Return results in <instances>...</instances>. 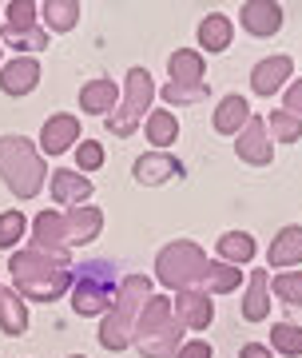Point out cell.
<instances>
[{
    "label": "cell",
    "instance_id": "cell-37",
    "mask_svg": "<svg viewBox=\"0 0 302 358\" xmlns=\"http://www.w3.org/2000/svg\"><path fill=\"white\" fill-rule=\"evenodd\" d=\"M211 343H203V338H191V343H179L175 358H211Z\"/></svg>",
    "mask_w": 302,
    "mask_h": 358
},
{
    "label": "cell",
    "instance_id": "cell-39",
    "mask_svg": "<svg viewBox=\"0 0 302 358\" xmlns=\"http://www.w3.org/2000/svg\"><path fill=\"white\" fill-rule=\"evenodd\" d=\"M239 358H275V350L271 346H259V343H247L239 350Z\"/></svg>",
    "mask_w": 302,
    "mask_h": 358
},
{
    "label": "cell",
    "instance_id": "cell-15",
    "mask_svg": "<svg viewBox=\"0 0 302 358\" xmlns=\"http://www.w3.org/2000/svg\"><path fill=\"white\" fill-rule=\"evenodd\" d=\"M171 319H175V315H171V299H167V294H148V303H143L139 315H136V331H131V338L159 334Z\"/></svg>",
    "mask_w": 302,
    "mask_h": 358
},
{
    "label": "cell",
    "instance_id": "cell-24",
    "mask_svg": "<svg viewBox=\"0 0 302 358\" xmlns=\"http://www.w3.org/2000/svg\"><path fill=\"white\" fill-rule=\"evenodd\" d=\"M0 331L13 338L28 331V307L16 291H0Z\"/></svg>",
    "mask_w": 302,
    "mask_h": 358
},
{
    "label": "cell",
    "instance_id": "cell-38",
    "mask_svg": "<svg viewBox=\"0 0 302 358\" xmlns=\"http://www.w3.org/2000/svg\"><path fill=\"white\" fill-rule=\"evenodd\" d=\"M282 112H290V115L302 120V80H294V84L287 88V108H282Z\"/></svg>",
    "mask_w": 302,
    "mask_h": 358
},
{
    "label": "cell",
    "instance_id": "cell-1",
    "mask_svg": "<svg viewBox=\"0 0 302 358\" xmlns=\"http://www.w3.org/2000/svg\"><path fill=\"white\" fill-rule=\"evenodd\" d=\"M8 271H13V279H16V294L20 299H32V303H52V299H60L72 287L68 263H60L48 251H36V247L16 251L8 259Z\"/></svg>",
    "mask_w": 302,
    "mask_h": 358
},
{
    "label": "cell",
    "instance_id": "cell-4",
    "mask_svg": "<svg viewBox=\"0 0 302 358\" xmlns=\"http://www.w3.org/2000/svg\"><path fill=\"white\" fill-rule=\"evenodd\" d=\"M207 263L211 259L203 255V247H195L191 239H179V243H167L159 251L155 279L171 291H195V282H203V275H207Z\"/></svg>",
    "mask_w": 302,
    "mask_h": 358
},
{
    "label": "cell",
    "instance_id": "cell-22",
    "mask_svg": "<svg viewBox=\"0 0 302 358\" xmlns=\"http://www.w3.org/2000/svg\"><path fill=\"white\" fill-rule=\"evenodd\" d=\"M215 247H219V259H223L226 267H243V263H251L254 251H259L247 231H226V235H223Z\"/></svg>",
    "mask_w": 302,
    "mask_h": 358
},
{
    "label": "cell",
    "instance_id": "cell-20",
    "mask_svg": "<svg viewBox=\"0 0 302 358\" xmlns=\"http://www.w3.org/2000/svg\"><path fill=\"white\" fill-rule=\"evenodd\" d=\"M271 279H266V271H251V279H247V299H243V319L247 322H263L271 315Z\"/></svg>",
    "mask_w": 302,
    "mask_h": 358
},
{
    "label": "cell",
    "instance_id": "cell-27",
    "mask_svg": "<svg viewBox=\"0 0 302 358\" xmlns=\"http://www.w3.org/2000/svg\"><path fill=\"white\" fill-rule=\"evenodd\" d=\"M175 140H179V120H175V112H151V115H148V143H155V148L164 152V148H171Z\"/></svg>",
    "mask_w": 302,
    "mask_h": 358
},
{
    "label": "cell",
    "instance_id": "cell-25",
    "mask_svg": "<svg viewBox=\"0 0 302 358\" xmlns=\"http://www.w3.org/2000/svg\"><path fill=\"white\" fill-rule=\"evenodd\" d=\"M40 20H44V32H68V28H76V20H80V4L76 0H48L44 8H40Z\"/></svg>",
    "mask_w": 302,
    "mask_h": 358
},
{
    "label": "cell",
    "instance_id": "cell-12",
    "mask_svg": "<svg viewBox=\"0 0 302 358\" xmlns=\"http://www.w3.org/2000/svg\"><path fill=\"white\" fill-rule=\"evenodd\" d=\"M40 84V64L36 56H16L13 64L0 68V88L8 96H28V92Z\"/></svg>",
    "mask_w": 302,
    "mask_h": 358
},
{
    "label": "cell",
    "instance_id": "cell-28",
    "mask_svg": "<svg viewBox=\"0 0 302 358\" xmlns=\"http://www.w3.org/2000/svg\"><path fill=\"white\" fill-rule=\"evenodd\" d=\"M203 282H207V294H231L243 282V271L239 267H226V263H207Z\"/></svg>",
    "mask_w": 302,
    "mask_h": 358
},
{
    "label": "cell",
    "instance_id": "cell-23",
    "mask_svg": "<svg viewBox=\"0 0 302 358\" xmlns=\"http://www.w3.org/2000/svg\"><path fill=\"white\" fill-rule=\"evenodd\" d=\"M231 36H235V28H231V20H226L223 13L203 16V24H199V48L226 52V48H231Z\"/></svg>",
    "mask_w": 302,
    "mask_h": 358
},
{
    "label": "cell",
    "instance_id": "cell-13",
    "mask_svg": "<svg viewBox=\"0 0 302 358\" xmlns=\"http://www.w3.org/2000/svg\"><path fill=\"white\" fill-rule=\"evenodd\" d=\"M72 143H80V120L76 115H52L48 124L40 128V148L48 155H60V152H68Z\"/></svg>",
    "mask_w": 302,
    "mask_h": 358
},
{
    "label": "cell",
    "instance_id": "cell-10",
    "mask_svg": "<svg viewBox=\"0 0 302 358\" xmlns=\"http://www.w3.org/2000/svg\"><path fill=\"white\" fill-rule=\"evenodd\" d=\"M100 227H103L100 207H72L64 215V247H80V243L100 239Z\"/></svg>",
    "mask_w": 302,
    "mask_h": 358
},
{
    "label": "cell",
    "instance_id": "cell-9",
    "mask_svg": "<svg viewBox=\"0 0 302 358\" xmlns=\"http://www.w3.org/2000/svg\"><path fill=\"white\" fill-rule=\"evenodd\" d=\"M32 247L56 255L60 263H72L68 247H64V215L60 211H40L36 215V223H32Z\"/></svg>",
    "mask_w": 302,
    "mask_h": 358
},
{
    "label": "cell",
    "instance_id": "cell-26",
    "mask_svg": "<svg viewBox=\"0 0 302 358\" xmlns=\"http://www.w3.org/2000/svg\"><path fill=\"white\" fill-rule=\"evenodd\" d=\"M167 68H171V80L175 84H203V56L199 52H191V48L171 52Z\"/></svg>",
    "mask_w": 302,
    "mask_h": 358
},
{
    "label": "cell",
    "instance_id": "cell-7",
    "mask_svg": "<svg viewBox=\"0 0 302 358\" xmlns=\"http://www.w3.org/2000/svg\"><path fill=\"white\" fill-rule=\"evenodd\" d=\"M171 315L179 319V327L187 331H207L215 319L211 294L207 291H179V299H171Z\"/></svg>",
    "mask_w": 302,
    "mask_h": 358
},
{
    "label": "cell",
    "instance_id": "cell-16",
    "mask_svg": "<svg viewBox=\"0 0 302 358\" xmlns=\"http://www.w3.org/2000/svg\"><path fill=\"white\" fill-rule=\"evenodd\" d=\"M171 176H183V164H179L175 155L148 152V155H139V159H136V179H139V183H148V187L167 183Z\"/></svg>",
    "mask_w": 302,
    "mask_h": 358
},
{
    "label": "cell",
    "instance_id": "cell-40",
    "mask_svg": "<svg viewBox=\"0 0 302 358\" xmlns=\"http://www.w3.org/2000/svg\"><path fill=\"white\" fill-rule=\"evenodd\" d=\"M72 358H84V355H72Z\"/></svg>",
    "mask_w": 302,
    "mask_h": 358
},
{
    "label": "cell",
    "instance_id": "cell-14",
    "mask_svg": "<svg viewBox=\"0 0 302 358\" xmlns=\"http://www.w3.org/2000/svg\"><path fill=\"white\" fill-rule=\"evenodd\" d=\"M290 72H294L290 56H266L263 64H254V72H251V88L259 92V96H275V92L290 80Z\"/></svg>",
    "mask_w": 302,
    "mask_h": 358
},
{
    "label": "cell",
    "instance_id": "cell-3",
    "mask_svg": "<svg viewBox=\"0 0 302 358\" xmlns=\"http://www.w3.org/2000/svg\"><path fill=\"white\" fill-rule=\"evenodd\" d=\"M151 294V282L143 275H127L120 282V291H115V307L108 310V319L100 327V346L103 350H124L131 343V331H136V315L139 307L148 303Z\"/></svg>",
    "mask_w": 302,
    "mask_h": 358
},
{
    "label": "cell",
    "instance_id": "cell-6",
    "mask_svg": "<svg viewBox=\"0 0 302 358\" xmlns=\"http://www.w3.org/2000/svg\"><path fill=\"white\" fill-rule=\"evenodd\" d=\"M108 267H96L92 271H84V279H80V287H76V294H72V307H76V315H100V310H108V303H112V291H115V279L112 275H103Z\"/></svg>",
    "mask_w": 302,
    "mask_h": 358
},
{
    "label": "cell",
    "instance_id": "cell-32",
    "mask_svg": "<svg viewBox=\"0 0 302 358\" xmlns=\"http://www.w3.org/2000/svg\"><path fill=\"white\" fill-rule=\"evenodd\" d=\"M275 294L287 307H302V271H282V275H275Z\"/></svg>",
    "mask_w": 302,
    "mask_h": 358
},
{
    "label": "cell",
    "instance_id": "cell-11",
    "mask_svg": "<svg viewBox=\"0 0 302 358\" xmlns=\"http://www.w3.org/2000/svg\"><path fill=\"white\" fill-rule=\"evenodd\" d=\"M239 16L251 36H275L282 28V4H275V0H247Z\"/></svg>",
    "mask_w": 302,
    "mask_h": 358
},
{
    "label": "cell",
    "instance_id": "cell-33",
    "mask_svg": "<svg viewBox=\"0 0 302 358\" xmlns=\"http://www.w3.org/2000/svg\"><path fill=\"white\" fill-rule=\"evenodd\" d=\"M24 231H28L24 211H4L0 215V247H16L24 239Z\"/></svg>",
    "mask_w": 302,
    "mask_h": 358
},
{
    "label": "cell",
    "instance_id": "cell-29",
    "mask_svg": "<svg viewBox=\"0 0 302 358\" xmlns=\"http://www.w3.org/2000/svg\"><path fill=\"white\" fill-rule=\"evenodd\" d=\"M271 350L275 355H287V358H299L302 355V327H294V322H275Z\"/></svg>",
    "mask_w": 302,
    "mask_h": 358
},
{
    "label": "cell",
    "instance_id": "cell-19",
    "mask_svg": "<svg viewBox=\"0 0 302 358\" xmlns=\"http://www.w3.org/2000/svg\"><path fill=\"white\" fill-rule=\"evenodd\" d=\"M115 100H120V88H115V80H88L84 92H80V108L92 115H108L115 112Z\"/></svg>",
    "mask_w": 302,
    "mask_h": 358
},
{
    "label": "cell",
    "instance_id": "cell-36",
    "mask_svg": "<svg viewBox=\"0 0 302 358\" xmlns=\"http://www.w3.org/2000/svg\"><path fill=\"white\" fill-rule=\"evenodd\" d=\"M36 13L40 4H32V0H13L8 4V28H36Z\"/></svg>",
    "mask_w": 302,
    "mask_h": 358
},
{
    "label": "cell",
    "instance_id": "cell-5",
    "mask_svg": "<svg viewBox=\"0 0 302 358\" xmlns=\"http://www.w3.org/2000/svg\"><path fill=\"white\" fill-rule=\"evenodd\" d=\"M151 96H155L151 72L148 68H131V72H127V88H124V108H120L115 115H108V131L120 136V140H127V136L139 128V120L148 115Z\"/></svg>",
    "mask_w": 302,
    "mask_h": 358
},
{
    "label": "cell",
    "instance_id": "cell-35",
    "mask_svg": "<svg viewBox=\"0 0 302 358\" xmlns=\"http://www.w3.org/2000/svg\"><path fill=\"white\" fill-rule=\"evenodd\" d=\"M76 164H80V171H84V176H88V171H100V167H103V148L96 140L76 143Z\"/></svg>",
    "mask_w": 302,
    "mask_h": 358
},
{
    "label": "cell",
    "instance_id": "cell-21",
    "mask_svg": "<svg viewBox=\"0 0 302 358\" xmlns=\"http://www.w3.org/2000/svg\"><path fill=\"white\" fill-rule=\"evenodd\" d=\"M266 259H271V267H278V271L302 263V227H282L278 231L271 251H266Z\"/></svg>",
    "mask_w": 302,
    "mask_h": 358
},
{
    "label": "cell",
    "instance_id": "cell-34",
    "mask_svg": "<svg viewBox=\"0 0 302 358\" xmlns=\"http://www.w3.org/2000/svg\"><path fill=\"white\" fill-rule=\"evenodd\" d=\"M164 100L167 103H199V100H207V84H167L164 88Z\"/></svg>",
    "mask_w": 302,
    "mask_h": 358
},
{
    "label": "cell",
    "instance_id": "cell-18",
    "mask_svg": "<svg viewBox=\"0 0 302 358\" xmlns=\"http://www.w3.org/2000/svg\"><path fill=\"white\" fill-rule=\"evenodd\" d=\"M92 195V179L80 176V171H52V199L60 207L84 203Z\"/></svg>",
    "mask_w": 302,
    "mask_h": 358
},
{
    "label": "cell",
    "instance_id": "cell-17",
    "mask_svg": "<svg viewBox=\"0 0 302 358\" xmlns=\"http://www.w3.org/2000/svg\"><path fill=\"white\" fill-rule=\"evenodd\" d=\"M251 120V103L243 100V96H223L219 100V108H215V131L219 136H239L243 131V124Z\"/></svg>",
    "mask_w": 302,
    "mask_h": 358
},
{
    "label": "cell",
    "instance_id": "cell-8",
    "mask_svg": "<svg viewBox=\"0 0 302 358\" xmlns=\"http://www.w3.org/2000/svg\"><path fill=\"white\" fill-rule=\"evenodd\" d=\"M235 152H239L243 164H254V167H266V164H271V155H275V143L266 140V120L251 115V120L243 124Z\"/></svg>",
    "mask_w": 302,
    "mask_h": 358
},
{
    "label": "cell",
    "instance_id": "cell-31",
    "mask_svg": "<svg viewBox=\"0 0 302 358\" xmlns=\"http://www.w3.org/2000/svg\"><path fill=\"white\" fill-rule=\"evenodd\" d=\"M266 128L275 131L278 143H299L302 140V120L290 112H271L266 115Z\"/></svg>",
    "mask_w": 302,
    "mask_h": 358
},
{
    "label": "cell",
    "instance_id": "cell-2",
    "mask_svg": "<svg viewBox=\"0 0 302 358\" xmlns=\"http://www.w3.org/2000/svg\"><path fill=\"white\" fill-rule=\"evenodd\" d=\"M0 176H4L13 195L32 199L44 187L48 167H44L40 152L32 148V140H24V136H0Z\"/></svg>",
    "mask_w": 302,
    "mask_h": 358
},
{
    "label": "cell",
    "instance_id": "cell-41",
    "mask_svg": "<svg viewBox=\"0 0 302 358\" xmlns=\"http://www.w3.org/2000/svg\"><path fill=\"white\" fill-rule=\"evenodd\" d=\"M0 291H4V287H0Z\"/></svg>",
    "mask_w": 302,
    "mask_h": 358
},
{
    "label": "cell",
    "instance_id": "cell-30",
    "mask_svg": "<svg viewBox=\"0 0 302 358\" xmlns=\"http://www.w3.org/2000/svg\"><path fill=\"white\" fill-rule=\"evenodd\" d=\"M0 44H8V48H24V52H40L48 44V32L44 28H4L0 32Z\"/></svg>",
    "mask_w": 302,
    "mask_h": 358
}]
</instances>
